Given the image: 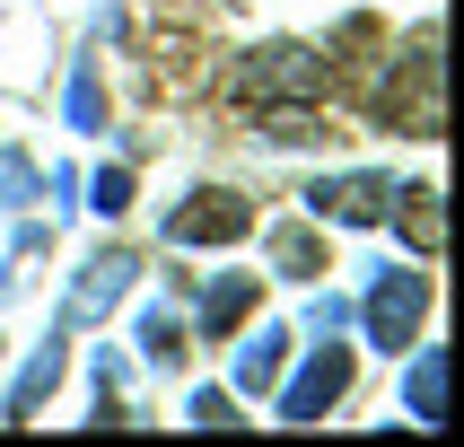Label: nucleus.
Returning <instances> with one entry per match:
<instances>
[{
	"mask_svg": "<svg viewBox=\"0 0 464 447\" xmlns=\"http://www.w3.org/2000/svg\"><path fill=\"white\" fill-rule=\"evenodd\" d=\"M298 202L315 219H334V228H377V219H394V176H324Z\"/></svg>",
	"mask_w": 464,
	"mask_h": 447,
	"instance_id": "39448f33",
	"label": "nucleus"
},
{
	"mask_svg": "<svg viewBox=\"0 0 464 447\" xmlns=\"http://www.w3.org/2000/svg\"><path fill=\"white\" fill-rule=\"evenodd\" d=\"M324 88H334V62L307 53V44H255L228 71V97L237 105H315Z\"/></svg>",
	"mask_w": 464,
	"mask_h": 447,
	"instance_id": "f257e3e1",
	"label": "nucleus"
},
{
	"mask_svg": "<svg viewBox=\"0 0 464 447\" xmlns=\"http://www.w3.org/2000/svg\"><path fill=\"white\" fill-rule=\"evenodd\" d=\"M342 325H351V298H334V289H324V298L307 307V334H342Z\"/></svg>",
	"mask_w": 464,
	"mask_h": 447,
	"instance_id": "aec40b11",
	"label": "nucleus"
},
{
	"mask_svg": "<svg viewBox=\"0 0 464 447\" xmlns=\"http://www.w3.org/2000/svg\"><path fill=\"white\" fill-rule=\"evenodd\" d=\"M289 325H255V342H237V394H272L289 368Z\"/></svg>",
	"mask_w": 464,
	"mask_h": 447,
	"instance_id": "1a4fd4ad",
	"label": "nucleus"
},
{
	"mask_svg": "<svg viewBox=\"0 0 464 447\" xmlns=\"http://www.w3.org/2000/svg\"><path fill=\"white\" fill-rule=\"evenodd\" d=\"M88 210H105V219H123V210H131V176H123V167H105V176L88 184Z\"/></svg>",
	"mask_w": 464,
	"mask_h": 447,
	"instance_id": "2eb2a0df",
	"label": "nucleus"
},
{
	"mask_svg": "<svg viewBox=\"0 0 464 447\" xmlns=\"http://www.w3.org/2000/svg\"><path fill=\"white\" fill-rule=\"evenodd\" d=\"M420 316H430V272H377L368 298H360V325H368L377 351H412Z\"/></svg>",
	"mask_w": 464,
	"mask_h": 447,
	"instance_id": "7ed1b4c3",
	"label": "nucleus"
},
{
	"mask_svg": "<svg viewBox=\"0 0 464 447\" xmlns=\"http://www.w3.org/2000/svg\"><path fill=\"white\" fill-rule=\"evenodd\" d=\"M193 421H202V430H237V394L202 386V394H193Z\"/></svg>",
	"mask_w": 464,
	"mask_h": 447,
	"instance_id": "6ab92c4d",
	"label": "nucleus"
},
{
	"mask_svg": "<svg viewBox=\"0 0 464 447\" xmlns=\"http://www.w3.org/2000/svg\"><path fill=\"white\" fill-rule=\"evenodd\" d=\"M394 210H403L412 255H439V246H447V202H439V184H403V193H394Z\"/></svg>",
	"mask_w": 464,
	"mask_h": 447,
	"instance_id": "9b49d317",
	"label": "nucleus"
},
{
	"mask_svg": "<svg viewBox=\"0 0 464 447\" xmlns=\"http://www.w3.org/2000/svg\"><path fill=\"white\" fill-rule=\"evenodd\" d=\"M71 123H79V131H97V123H105V97H97V79H88V71L71 79Z\"/></svg>",
	"mask_w": 464,
	"mask_h": 447,
	"instance_id": "a211bd4d",
	"label": "nucleus"
},
{
	"mask_svg": "<svg viewBox=\"0 0 464 447\" xmlns=\"http://www.w3.org/2000/svg\"><path fill=\"white\" fill-rule=\"evenodd\" d=\"M377 114L394 131H420V141H439L447 131V105H439V26H420L412 53L394 62V79L377 88Z\"/></svg>",
	"mask_w": 464,
	"mask_h": 447,
	"instance_id": "f03ea898",
	"label": "nucleus"
},
{
	"mask_svg": "<svg viewBox=\"0 0 464 447\" xmlns=\"http://www.w3.org/2000/svg\"><path fill=\"white\" fill-rule=\"evenodd\" d=\"M246 307H255V272H228V281H210V289H202V334H210V342L237 334V325H246Z\"/></svg>",
	"mask_w": 464,
	"mask_h": 447,
	"instance_id": "f8f14e48",
	"label": "nucleus"
},
{
	"mask_svg": "<svg viewBox=\"0 0 464 447\" xmlns=\"http://www.w3.org/2000/svg\"><path fill=\"white\" fill-rule=\"evenodd\" d=\"M35 193H44V184H35V167L0 150V202H35Z\"/></svg>",
	"mask_w": 464,
	"mask_h": 447,
	"instance_id": "f3484780",
	"label": "nucleus"
},
{
	"mask_svg": "<svg viewBox=\"0 0 464 447\" xmlns=\"http://www.w3.org/2000/svg\"><path fill=\"white\" fill-rule=\"evenodd\" d=\"M246 228H255V202L228 193V184H202L167 210V246H237Z\"/></svg>",
	"mask_w": 464,
	"mask_h": 447,
	"instance_id": "20e7f679",
	"label": "nucleus"
},
{
	"mask_svg": "<svg viewBox=\"0 0 464 447\" xmlns=\"http://www.w3.org/2000/svg\"><path fill=\"white\" fill-rule=\"evenodd\" d=\"M403 413L430 430V421H447V351L439 342H412V386H403Z\"/></svg>",
	"mask_w": 464,
	"mask_h": 447,
	"instance_id": "9d476101",
	"label": "nucleus"
},
{
	"mask_svg": "<svg viewBox=\"0 0 464 447\" xmlns=\"http://www.w3.org/2000/svg\"><path fill=\"white\" fill-rule=\"evenodd\" d=\"M62 386V342H35V351H26V368L18 377H9V394H0V421H35V403H44V394Z\"/></svg>",
	"mask_w": 464,
	"mask_h": 447,
	"instance_id": "6e6552de",
	"label": "nucleus"
},
{
	"mask_svg": "<svg viewBox=\"0 0 464 447\" xmlns=\"http://www.w3.org/2000/svg\"><path fill=\"white\" fill-rule=\"evenodd\" d=\"M342 386H351V351H342L334 334H315V360L281 386V421H324L342 403Z\"/></svg>",
	"mask_w": 464,
	"mask_h": 447,
	"instance_id": "0eeeda50",
	"label": "nucleus"
},
{
	"mask_svg": "<svg viewBox=\"0 0 464 447\" xmlns=\"http://www.w3.org/2000/svg\"><path fill=\"white\" fill-rule=\"evenodd\" d=\"M272 141H315V105H255Z\"/></svg>",
	"mask_w": 464,
	"mask_h": 447,
	"instance_id": "4468645a",
	"label": "nucleus"
},
{
	"mask_svg": "<svg viewBox=\"0 0 464 447\" xmlns=\"http://www.w3.org/2000/svg\"><path fill=\"white\" fill-rule=\"evenodd\" d=\"M140 281V255H123V246H97V255L79 263L71 298H62V325H97V316H114V298Z\"/></svg>",
	"mask_w": 464,
	"mask_h": 447,
	"instance_id": "423d86ee",
	"label": "nucleus"
},
{
	"mask_svg": "<svg viewBox=\"0 0 464 447\" xmlns=\"http://www.w3.org/2000/svg\"><path fill=\"white\" fill-rule=\"evenodd\" d=\"M272 263H281V272H298V281H315V272H334V263H324V246H315L307 228H272Z\"/></svg>",
	"mask_w": 464,
	"mask_h": 447,
	"instance_id": "ddd939ff",
	"label": "nucleus"
},
{
	"mask_svg": "<svg viewBox=\"0 0 464 447\" xmlns=\"http://www.w3.org/2000/svg\"><path fill=\"white\" fill-rule=\"evenodd\" d=\"M140 351H150V360H176V351H184V342H176V316H167V307L140 316Z\"/></svg>",
	"mask_w": 464,
	"mask_h": 447,
	"instance_id": "dca6fc26",
	"label": "nucleus"
}]
</instances>
